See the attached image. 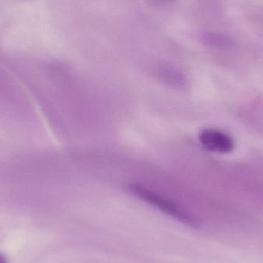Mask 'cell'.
I'll list each match as a JSON object with an SVG mask.
<instances>
[{"label": "cell", "instance_id": "cell-1", "mask_svg": "<svg viewBox=\"0 0 263 263\" xmlns=\"http://www.w3.org/2000/svg\"><path fill=\"white\" fill-rule=\"evenodd\" d=\"M199 139L202 146L209 151L227 153L234 148L233 138L227 133L217 129H204L199 133Z\"/></svg>", "mask_w": 263, "mask_h": 263}, {"label": "cell", "instance_id": "cell-4", "mask_svg": "<svg viewBox=\"0 0 263 263\" xmlns=\"http://www.w3.org/2000/svg\"><path fill=\"white\" fill-rule=\"evenodd\" d=\"M0 263H7V259L3 253H0Z\"/></svg>", "mask_w": 263, "mask_h": 263}, {"label": "cell", "instance_id": "cell-2", "mask_svg": "<svg viewBox=\"0 0 263 263\" xmlns=\"http://www.w3.org/2000/svg\"><path fill=\"white\" fill-rule=\"evenodd\" d=\"M202 40L207 44L217 47H227L233 43L227 35L214 32H205L202 35Z\"/></svg>", "mask_w": 263, "mask_h": 263}, {"label": "cell", "instance_id": "cell-3", "mask_svg": "<svg viewBox=\"0 0 263 263\" xmlns=\"http://www.w3.org/2000/svg\"><path fill=\"white\" fill-rule=\"evenodd\" d=\"M148 1L153 6H168L174 2V0H148Z\"/></svg>", "mask_w": 263, "mask_h": 263}]
</instances>
